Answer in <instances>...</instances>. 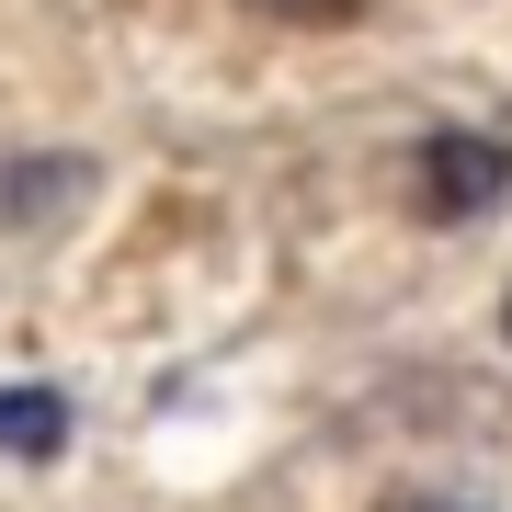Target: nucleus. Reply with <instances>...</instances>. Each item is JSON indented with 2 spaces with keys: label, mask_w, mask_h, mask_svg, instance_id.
<instances>
[{
  "label": "nucleus",
  "mask_w": 512,
  "mask_h": 512,
  "mask_svg": "<svg viewBox=\"0 0 512 512\" xmlns=\"http://www.w3.org/2000/svg\"><path fill=\"white\" fill-rule=\"evenodd\" d=\"M80 194H92V171H80V160H23L12 183H0V205H12V228H46L57 205H80Z\"/></svg>",
  "instance_id": "obj_3"
},
{
  "label": "nucleus",
  "mask_w": 512,
  "mask_h": 512,
  "mask_svg": "<svg viewBox=\"0 0 512 512\" xmlns=\"http://www.w3.org/2000/svg\"><path fill=\"white\" fill-rule=\"evenodd\" d=\"M501 330H512V308H501Z\"/></svg>",
  "instance_id": "obj_6"
},
{
  "label": "nucleus",
  "mask_w": 512,
  "mask_h": 512,
  "mask_svg": "<svg viewBox=\"0 0 512 512\" xmlns=\"http://www.w3.org/2000/svg\"><path fill=\"white\" fill-rule=\"evenodd\" d=\"M274 12H353V0H274Z\"/></svg>",
  "instance_id": "obj_4"
},
{
  "label": "nucleus",
  "mask_w": 512,
  "mask_h": 512,
  "mask_svg": "<svg viewBox=\"0 0 512 512\" xmlns=\"http://www.w3.org/2000/svg\"><path fill=\"white\" fill-rule=\"evenodd\" d=\"M433 512H467V501H433Z\"/></svg>",
  "instance_id": "obj_5"
},
{
  "label": "nucleus",
  "mask_w": 512,
  "mask_h": 512,
  "mask_svg": "<svg viewBox=\"0 0 512 512\" xmlns=\"http://www.w3.org/2000/svg\"><path fill=\"white\" fill-rule=\"evenodd\" d=\"M501 194H512V137L501 126H433L421 137V205H433L444 228L490 217Z\"/></svg>",
  "instance_id": "obj_1"
},
{
  "label": "nucleus",
  "mask_w": 512,
  "mask_h": 512,
  "mask_svg": "<svg viewBox=\"0 0 512 512\" xmlns=\"http://www.w3.org/2000/svg\"><path fill=\"white\" fill-rule=\"evenodd\" d=\"M0 456H12V467L69 456V399H57V387H35V376H12V387H0Z\"/></svg>",
  "instance_id": "obj_2"
}]
</instances>
